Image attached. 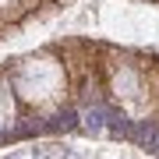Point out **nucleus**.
<instances>
[{"label":"nucleus","mask_w":159,"mask_h":159,"mask_svg":"<svg viewBox=\"0 0 159 159\" xmlns=\"http://www.w3.org/2000/svg\"><path fill=\"white\" fill-rule=\"evenodd\" d=\"M156 134H159V124H156V120H142V124H134V131H131V138L142 142L145 148H156Z\"/></svg>","instance_id":"1"},{"label":"nucleus","mask_w":159,"mask_h":159,"mask_svg":"<svg viewBox=\"0 0 159 159\" xmlns=\"http://www.w3.org/2000/svg\"><path fill=\"white\" fill-rule=\"evenodd\" d=\"M60 127H64V131L74 127V110H64V113H57L50 124H46V131H60Z\"/></svg>","instance_id":"2"}]
</instances>
